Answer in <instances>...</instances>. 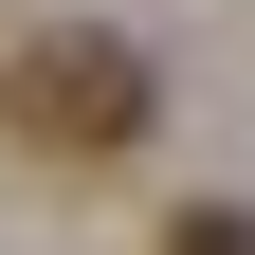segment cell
<instances>
[{"label": "cell", "mask_w": 255, "mask_h": 255, "mask_svg": "<svg viewBox=\"0 0 255 255\" xmlns=\"http://www.w3.org/2000/svg\"><path fill=\"white\" fill-rule=\"evenodd\" d=\"M164 255H255V201H182V219H164Z\"/></svg>", "instance_id": "2"}, {"label": "cell", "mask_w": 255, "mask_h": 255, "mask_svg": "<svg viewBox=\"0 0 255 255\" xmlns=\"http://www.w3.org/2000/svg\"><path fill=\"white\" fill-rule=\"evenodd\" d=\"M146 110H164V73H146L128 37H91V18H55V37L0 55V128H18V146H55V164H128V146H146Z\"/></svg>", "instance_id": "1"}]
</instances>
